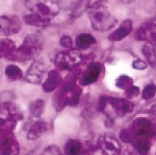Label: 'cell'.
Here are the masks:
<instances>
[{
  "instance_id": "8992f818",
  "label": "cell",
  "mask_w": 156,
  "mask_h": 155,
  "mask_svg": "<svg viewBox=\"0 0 156 155\" xmlns=\"http://www.w3.org/2000/svg\"><path fill=\"white\" fill-rule=\"evenodd\" d=\"M136 37L139 40H144L148 44L156 46V23H147L138 29Z\"/></svg>"
},
{
  "instance_id": "52a82bcc",
  "label": "cell",
  "mask_w": 156,
  "mask_h": 155,
  "mask_svg": "<svg viewBox=\"0 0 156 155\" xmlns=\"http://www.w3.org/2000/svg\"><path fill=\"white\" fill-rule=\"evenodd\" d=\"M101 71V67L100 63L94 62V63L89 64L83 74L81 80H80V83L84 86H87L91 83H95L100 76Z\"/></svg>"
},
{
  "instance_id": "30bf717a",
  "label": "cell",
  "mask_w": 156,
  "mask_h": 155,
  "mask_svg": "<svg viewBox=\"0 0 156 155\" xmlns=\"http://www.w3.org/2000/svg\"><path fill=\"white\" fill-rule=\"evenodd\" d=\"M101 146L107 155H118L120 146L116 139L110 136H102L100 139Z\"/></svg>"
},
{
  "instance_id": "44dd1931",
  "label": "cell",
  "mask_w": 156,
  "mask_h": 155,
  "mask_svg": "<svg viewBox=\"0 0 156 155\" xmlns=\"http://www.w3.org/2000/svg\"><path fill=\"white\" fill-rule=\"evenodd\" d=\"M131 83H132V81H131V79H129V77H127V76L121 77L119 80V86L122 87V85H123L122 88H125L128 85H130Z\"/></svg>"
},
{
  "instance_id": "277c9868",
  "label": "cell",
  "mask_w": 156,
  "mask_h": 155,
  "mask_svg": "<svg viewBox=\"0 0 156 155\" xmlns=\"http://www.w3.org/2000/svg\"><path fill=\"white\" fill-rule=\"evenodd\" d=\"M82 59L83 55L79 50H68L61 52L56 55L55 64L60 69H71L76 66Z\"/></svg>"
},
{
  "instance_id": "ba28073f",
  "label": "cell",
  "mask_w": 156,
  "mask_h": 155,
  "mask_svg": "<svg viewBox=\"0 0 156 155\" xmlns=\"http://www.w3.org/2000/svg\"><path fill=\"white\" fill-rule=\"evenodd\" d=\"M45 70H46V66L43 62H35L27 72L26 75L27 81L32 83H39L44 77Z\"/></svg>"
},
{
  "instance_id": "7c38bea8",
  "label": "cell",
  "mask_w": 156,
  "mask_h": 155,
  "mask_svg": "<svg viewBox=\"0 0 156 155\" xmlns=\"http://www.w3.org/2000/svg\"><path fill=\"white\" fill-rule=\"evenodd\" d=\"M61 81V76L59 73L56 70H52L49 74V76L44 84V89L46 92H51L57 87Z\"/></svg>"
},
{
  "instance_id": "603a6c76",
  "label": "cell",
  "mask_w": 156,
  "mask_h": 155,
  "mask_svg": "<svg viewBox=\"0 0 156 155\" xmlns=\"http://www.w3.org/2000/svg\"><path fill=\"white\" fill-rule=\"evenodd\" d=\"M133 66L135 69H144L147 68V64H146V62H144L140 61V60H137V61L134 62Z\"/></svg>"
},
{
  "instance_id": "d6986e66",
  "label": "cell",
  "mask_w": 156,
  "mask_h": 155,
  "mask_svg": "<svg viewBox=\"0 0 156 155\" xmlns=\"http://www.w3.org/2000/svg\"><path fill=\"white\" fill-rule=\"evenodd\" d=\"M149 147H150V144H149V142H148V141H147V140H144V139L140 140V143L138 144V150H139L140 153L141 155L146 154V153L148 152Z\"/></svg>"
},
{
  "instance_id": "2e32d148",
  "label": "cell",
  "mask_w": 156,
  "mask_h": 155,
  "mask_svg": "<svg viewBox=\"0 0 156 155\" xmlns=\"http://www.w3.org/2000/svg\"><path fill=\"white\" fill-rule=\"evenodd\" d=\"M81 150V144L76 140H70L66 145V153L68 155H78Z\"/></svg>"
},
{
  "instance_id": "6da1fadb",
  "label": "cell",
  "mask_w": 156,
  "mask_h": 155,
  "mask_svg": "<svg viewBox=\"0 0 156 155\" xmlns=\"http://www.w3.org/2000/svg\"><path fill=\"white\" fill-rule=\"evenodd\" d=\"M31 15L24 17L26 23L36 26H45L59 12L57 0H26Z\"/></svg>"
},
{
  "instance_id": "9c48e42d",
  "label": "cell",
  "mask_w": 156,
  "mask_h": 155,
  "mask_svg": "<svg viewBox=\"0 0 156 155\" xmlns=\"http://www.w3.org/2000/svg\"><path fill=\"white\" fill-rule=\"evenodd\" d=\"M134 128L137 134L141 136L152 137L156 134L155 128L153 126V124L145 119H138L134 123Z\"/></svg>"
},
{
  "instance_id": "7402d4cb",
  "label": "cell",
  "mask_w": 156,
  "mask_h": 155,
  "mask_svg": "<svg viewBox=\"0 0 156 155\" xmlns=\"http://www.w3.org/2000/svg\"><path fill=\"white\" fill-rule=\"evenodd\" d=\"M61 44L64 47H70L72 45V40H71V38L69 37L65 36V37H63L61 39Z\"/></svg>"
},
{
  "instance_id": "cb8c5ba5",
  "label": "cell",
  "mask_w": 156,
  "mask_h": 155,
  "mask_svg": "<svg viewBox=\"0 0 156 155\" xmlns=\"http://www.w3.org/2000/svg\"><path fill=\"white\" fill-rule=\"evenodd\" d=\"M122 3H125V4H130V3H132L134 0H121Z\"/></svg>"
},
{
  "instance_id": "8fae6325",
  "label": "cell",
  "mask_w": 156,
  "mask_h": 155,
  "mask_svg": "<svg viewBox=\"0 0 156 155\" xmlns=\"http://www.w3.org/2000/svg\"><path fill=\"white\" fill-rule=\"evenodd\" d=\"M132 28H133V23L131 20L123 21L122 24L120 25V27L109 36V40L111 41L122 40L130 34V32L132 31Z\"/></svg>"
},
{
  "instance_id": "ffe728a7",
  "label": "cell",
  "mask_w": 156,
  "mask_h": 155,
  "mask_svg": "<svg viewBox=\"0 0 156 155\" xmlns=\"http://www.w3.org/2000/svg\"><path fill=\"white\" fill-rule=\"evenodd\" d=\"M34 110L33 114H41V112L43 111L44 108V100H37L35 103H34Z\"/></svg>"
},
{
  "instance_id": "e0dca14e",
  "label": "cell",
  "mask_w": 156,
  "mask_h": 155,
  "mask_svg": "<svg viewBox=\"0 0 156 155\" xmlns=\"http://www.w3.org/2000/svg\"><path fill=\"white\" fill-rule=\"evenodd\" d=\"M6 76L10 80H17L22 76L21 69L17 66H9L6 68Z\"/></svg>"
},
{
  "instance_id": "3957f363",
  "label": "cell",
  "mask_w": 156,
  "mask_h": 155,
  "mask_svg": "<svg viewBox=\"0 0 156 155\" xmlns=\"http://www.w3.org/2000/svg\"><path fill=\"white\" fill-rule=\"evenodd\" d=\"M43 46V40L41 36L32 34L27 36L23 45L17 50V54L20 59H29L39 52Z\"/></svg>"
},
{
  "instance_id": "7a4b0ae2",
  "label": "cell",
  "mask_w": 156,
  "mask_h": 155,
  "mask_svg": "<svg viewBox=\"0 0 156 155\" xmlns=\"http://www.w3.org/2000/svg\"><path fill=\"white\" fill-rule=\"evenodd\" d=\"M88 15L92 27L98 31L108 30L116 23V19L112 16L105 0L96 1L89 7Z\"/></svg>"
},
{
  "instance_id": "ac0fdd59",
  "label": "cell",
  "mask_w": 156,
  "mask_h": 155,
  "mask_svg": "<svg viewBox=\"0 0 156 155\" xmlns=\"http://www.w3.org/2000/svg\"><path fill=\"white\" fill-rule=\"evenodd\" d=\"M156 94V86L154 84H149L146 87L143 93H142V97L145 100H149L151 98H153Z\"/></svg>"
},
{
  "instance_id": "5bb4252c",
  "label": "cell",
  "mask_w": 156,
  "mask_h": 155,
  "mask_svg": "<svg viewBox=\"0 0 156 155\" xmlns=\"http://www.w3.org/2000/svg\"><path fill=\"white\" fill-rule=\"evenodd\" d=\"M143 55H145L147 62L152 66H156V51L154 48V45L150 44H146L142 48Z\"/></svg>"
},
{
  "instance_id": "4fadbf2b",
  "label": "cell",
  "mask_w": 156,
  "mask_h": 155,
  "mask_svg": "<svg viewBox=\"0 0 156 155\" xmlns=\"http://www.w3.org/2000/svg\"><path fill=\"white\" fill-rule=\"evenodd\" d=\"M95 42L96 40L95 37L92 35L88 33L81 34L76 38V44L79 49H82V50L88 49L90 46L95 44Z\"/></svg>"
},
{
  "instance_id": "9a60e30c",
  "label": "cell",
  "mask_w": 156,
  "mask_h": 155,
  "mask_svg": "<svg viewBox=\"0 0 156 155\" xmlns=\"http://www.w3.org/2000/svg\"><path fill=\"white\" fill-rule=\"evenodd\" d=\"M15 50L14 43L9 39H3L1 41V53L2 55L10 56Z\"/></svg>"
},
{
  "instance_id": "5b68a950",
  "label": "cell",
  "mask_w": 156,
  "mask_h": 155,
  "mask_svg": "<svg viewBox=\"0 0 156 155\" xmlns=\"http://www.w3.org/2000/svg\"><path fill=\"white\" fill-rule=\"evenodd\" d=\"M22 27L21 21L17 16L1 17V33L3 35H13L17 33Z\"/></svg>"
}]
</instances>
